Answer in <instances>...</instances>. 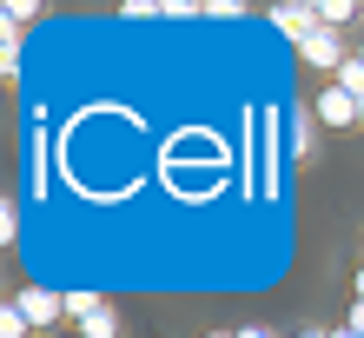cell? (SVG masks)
<instances>
[{
	"label": "cell",
	"mask_w": 364,
	"mask_h": 338,
	"mask_svg": "<svg viewBox=\"0 0 364 338\" xmlns=\"http://www.w3.org/2000/svg\"><path fill=\"white\" fill-rule=\"evenodd\" d=\"M67 319L80 325V338H113L119 319H113V305L93 299V292H67Z\"/></svg>",
	"instance_id": "obj_1"
},
{
	"label": "cell",
	"mask_w": 364,
	"mask_h": 338,
	"mask_svg": "<svg viewBox=\"0 0 364 338\" xmlns=\"http://www.w3.org/2000/svg\"><path fill=\"white\" fill-rule=\"evenodd\" d=\"M272 27L285 33V40H298V47H305V40L325 27V20H318V0H278V7H272Z\"/></svg>",
	"instance_id": "obj_2"
},
{
	"label": "cell",
	"mask_w": 364,
	"mask_h": 338,
	"mask_svg": "<svg viewBox=\"0 0 364 338\" xmlns=\"http://www.w3.org/2000/svg\"><path fill=\"white\" fill-rule=\"evenodd\" d=\"M14 305L27 312V325H33V332H47V325H60V312H67V292H47V285H27V292H20Z\"/></svg>",
	"instance_id": "obj_3"
},
{
	"label": "cell",
	"mask_w": 364,
	"mask_h": 338,
	"mask_svg": "<svg viewBox=\"0 0 364 338\" xmlns=\"http://www.w3.org/2000/svg\"><path fill=\"white\" fill-rule=\"evenodd\" d=\"M311 113H318V126H364V113H358V100H351L345 87H338V80H331V87H325V93L311 100Z\"/></svg>",
	"instance_id": "obj_4"
},
{
	"label": "cell",
	"mask_w": 364,
	"mask_h": 338,
	"mask_svg": "<svg viewBox=\"0 0 364 338\" xmlns=\"http://www.w3.org/2000/svg\"><path fill=\"white\" fill-rule=\"evenodd\" d=\"M298 60H305V67H318V73H338L351 53H345V40H338L331 27H318V33L305 40V47H298Z\"/></svg>",
	"instance_id": "obj_5"
},
{
	"label": "cell",
	"mask_w": 364,
	"mask_h": 338,
	"mask_svg": "<svg viewBox=\"0 0 364 338\" xmlns=\"http://www.w3.org/2000/svg\"><path fill=\"white\" fill-rule=\"evenodd\" d=\"M311 139H318V113H311V107H298V113H291V126H285L291 159H311Z\"/></svg>",
	"instance_id": "obj_6"
},
{
	"label": "cell",
	"mask_w": 364,
	"mask_h": 338,
	"mask_svg": "<svg viewBox=\"0 0 364 338\" xmlns=\"http://www.w3.org/2000/svg\"><path fill=\"white\" fill-rule=\"evenodd\" d=\"M33 14H40L33 0H0V27H7V33H20V27H27Z\"/></svg>",
	"instance_id": "obj_7"
},
{
	"label": "cell",
	"mask_w": 364,
	"mask_h": 338,
	"mask_svg": "<svg viewBox=\"0 0 364 338\" xmlns=\"http://www.w3.org/2000/svg\"><path fill=\"white\" fill-rule=\"evenodd\" d=\"M338 87H345L351 100H364V60H358V53L345 60V67H338Z\"/></svg>",
	"instance_id": "obj_8"
},
{
	"label": "cell",
	"mask_w": 364,
	"mask_h": 338,
	"mask_svg": "<svg viewBox=\"0 0 364 338\" xmlns=\"http://www.w3.org/2000/svg\"><path fill=\"white\" fill-rule=\"evenodd\" d=\"M318 20H325V27L338 33V27L351 20V0H318Z\"/></svg>",
	"instance_id": "obj_9"
},
{
	"label": "cell",
	"mask_w": 364,
	"mask_h": 338,
	"mask_svg": "<svg viewBox=\"0 0 364 338\" xmlns=\"http://www.w3.org/2000/svg\"><path fill=\"white\" fill-rule=\"evenodd\" d=\"M166 14V0H126L119 7V20H159Z\"/></svg>",
	"instance_id": "obj_10"
},
{
	"label": "cell",
	"mask_w": 364,
	"mask_h": 338,
	"mask_svg": "<svg viewBox=\"0 0 364 338\" xmlns=\"http://www.w3.org/2000/svg\"><path fill=\"white\" fill-rule=\"evenodd\" d=\"M33 325H27V312H20V305H7V312H0V338H27Z\"/></svg>",
	"instance_id": "obj_11"
},
{
	"label": "cell",
	"mask_w": 364,
	"mask_h": 338,
	"mask_svg": "<svg viewBox=\"0 0 364 338\" xmlns=\"http://www.w3.org/2000/svg\"><path fill=\"white\" fill-rule=\"evenodd\" d=\"M20 239V206L7 199V206H0V245H14Z\"/></svg>",
	"instance_id": "obj_12"
},
{
	"label": "cell",
	"mask_w": 364,
	"mask_h": 338,
	"mask_svg": "<svg viewBox=\"0 0 364 338\" xmlns=\"http://www.w3.org/2000/svg\"><path fill=\"white\" fill-rule=\"evenodd\" d=\"M205 0H166V20H199Z\"/></svg>",
	"instance_id": "obj_13"
},
{
	"label": "cell",
	"mask_w": 364,
	"mask_h": 338,
	"mask_svg": "<svg viewBox=\"0 0 364 338\" xmlns=\"http://www.w3.org/2000/svg\"><path fill=\"white\" fill-rule=\"evenodd\" d=\"M205 20H245L239 0H205Z\"/></svg>",
	"instance_id": "obj_14"
},
{
	"label": "cell",
	"mask_w": 364,
	"mask_h": 338,
	"mask_svg": "<svg viewBox=\"0 0 364 338\" xmlns=\"http://www.w3.org/2000/svg\"><path fill=\"white\" fill-rule=\"evenodd\" d=\"M232 338H272V332L265 325H245V332H232Z\"/></svg>",
	"instance_id": "obj_15"
},
{
	"label": "cell",
	"mask_w": 364,
	"mask_h": 338,
	"mask_svg": "<svg viewBox=\"0 0 364 338\" xmlns=\"http://www.w3.org/2000/svg\"><path fill=\"white\" fill-rule=\"evenodd\" d=\"M351 332H364V299H358V305H351Z\"/></svg>",
	"instance_id": "obj_16"
},
{
	"label": "cell",
	"mask_w": 364,
	"mask_h": 338,
	"mask_svg": "<svg viewBox=\"0 0 364 338\" xmlns=\"http://www.w3.org/2000/svg\"><path fill=\"white\" fill-rule=\"evenodd\" d=\"M331 338H364V332H351V325H338V332H331Z\"/></svg>",
	"instance_id": "obj_17"
},
{
	"label": "cell",
	"mask_w": 364,
	"mask_h": 338,
	"mask_svg": "<svg viewBox=\"0 0 364 338\" xmlns=\"http://www.w3.org/2000/svg\"><path fill=\"white\" fill-rule=\"evenodd\" d=\"M298 338H331V332H298Z\"/></svg>",
	"instance_id": "obj_18"
},
{
	"label": "cell",
	"mask_w": 364,
	"mask_h": 338,
	"mask_svg": "<svg viewBox=\"0 0 364 338\" xmlns=\"http://www.w3.org/2000/svg\"><path fill=\"white\" fill-rule=\"evenodd\" d=\"M358 299H364V265H358Z\"/></svg>",
	"instance_id": "obj_19"
},
{
	"label": "cell",
	"mask_w": 364,
	"mask_h": 338,
	"mask_svg": "<svg viewBox=\"0 0 364 338\" xmlns=\"http://www.w3.org/2000/svg\"><path fill=\"white\" fill-rule=\"evenodd\" d=\"M212 338H232V332H212Z\"/></svg>",
	"instance_id": "obj_20"
},
{
	"label": "cell",
	"mask_w": 364,
	"mask_h": 338,
	"mask_svg": "<svg viewBox=\"0 0 364 338\" xmlns=\"http://www.w3.org/2000/svg\"><path fill=\"white\" fill-rule=\"evenodd\" d=\"M358 60H364V40H358Z\"/></svg>",
	"instance_id": "obj_21"
},
{
	"label": "cell",
	"mask_w": 364,
	"mask_h": 338,
	"mask_svg": "<svg viewBox=\"0 0 364 338\" xmlns=\"http://www.w3.org/2000/svg\"><path fill=\"white\" fill-rule=\"evenodd\" d=\"M358 113H364V100H358Z\"/></svg>",
	"instance_id": "obj_22"
}]
</instances>
